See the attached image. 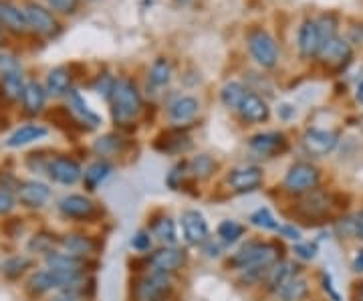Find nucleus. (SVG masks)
<instances>
[{
    "label": "nucleus",
    "instance_id": "obj_1",
    "mask_svg": "<svg viewBox=\"0 0 363 301\" xmlns=\"http://www.w3.org/2000/svg\"><path fill=\"white\" fill-rule=\"evenodd\" d=\"M109 102H111V116L119 126L130 124L143 111L142 93L131 79H117Z\"/></svg>",
    "mask_w": 363,
    "mask_h": 301
},
{
    "label": "nucleus",
    "instance_id": "obj_2",
    "mask_svg": "<svg viewBox=\"0 0 363 301\" xmlns=\"http://www.w3.org/2000/svg\"><path fill=\"white\" fill-rule=\"evenodd\" d=\"M279 259V249L271 243L250 241L245 247L236 251L230 259V265L236 269H250V267H271Z\"/></svg>",
    "mask_w": 363,
    "mask_h": 301
},
{
    "label": "nucleus",
    "instance_id": "obj_3",
    "mask_svg": "<svg viewBox=\"0 0 363 301\" xmlns=\"http://www.w3.org/2000/svg\"><path fill=\"white\" fill-rule=\"evenodd\" d=\"M247 45L250 57L259 63L262 69H272L279 63V47L271 33L264 28H252L247 35Z\"/></svg>",
    "mask_w": 363,
    "mask_h": 301
},
{
    "label": "nucleus",
    "instance_id": "obj_4",
    "mask_svg": "<svg viewBox=\"0 0 363 301\" xmlns=\"http://www.w3.org/2000/svg\"><path fill=\"white\" fill-rule=\"evenodd\" d=\"M319 180H321V172L317 166L309 162H297L286 172L283 188L289 195H307L319 186Z\"/></svg>",
    "mask_w": 363,
    "mask_h": 301
},
{
    "label": "nucleus",
    "instance_id": "obj_5",
    "mask_svg": "<svg viewBox=\"0 0 363 301\" xmlns=\"http://www.w3.org/2000/svg\"><path fill=\"white\" fill-rule=\"evenodd\" d=\"M315 59H319V63L327 69H331V71H343L353 59V49H351L350 40H345L337 35L333 39H327L321 43Z\"/></svg>",
    "mask_w": 363,
    "mask_h": 301
},
{
    "label": "nucleus",
    "instance_id": "obj_6",
    "mask_svg": "<svg viewBox=\"0 0 363 301\" xmlns=\"http://www.w3.org/2000/svg\"><path fill=\"white\" fill-rule=\"evenodd\" d=\"M23 11H25L28 31H33V33L39 35V37H47V39L59 35L61 25H59L57 16H55L49 9L40 6L37 2H28Z\"/></svg>",
    "mask_w": 363,
    "mask_h": 301
},
{
    "label": "nucleus",
    "instance_id": "obj_7",
    "mask_svg": "<svg viewBox=\"0 0 363 301\" xmlns=\"http://www.w3.org/2000/svg\"><path fill=\"white\" fill-rule=\"evenodd\" d=\"M248 148L259 156L272 158L285 154L289 150V140L283 131H262V133H255L248 140Z\"/></svg>",
    "mask_w": 363,
    "mask_h": 301
},
{
    "label": "nucleus",
    "instance_id": "obj_8",
    "mask_svg": "<svg viewBox=\"0 0 363 301\" xmlns=\"http://www.w3.org/2000/svg\"><path fill=\"white\" fill-rule=\"evenodd\" d=\"M47 172H49L52 182L63 184V186H73L83 178V170H81L79 162L69 156L51 158Z\"/></svg>",
    "mask_w": 363,
    "mask_h": 301
},
{
    "label": "nucleus",
    "instance_id": "obj_9",
    "mask_svg": "<svg viewBox=\"0 0 363 301\" xmlns=\"http://www.w3.org/2000/svg\"><path fill=\"white\" fill-rule=\"evenodd\" d=\"M186 263V251L178 249V247H162V249L154 251L147 257V267L156 273H174Z\"/></svg>",
    "mask_w": 363,
    "mask_h": 301
},
{
    "label": "nucleus",
    "instance_id": "obj_10",
    "mask_svg": "<svg viewBox=\"0 0 363 301\" xmlns=\"http://www.w3.org/2000/svg\"><path fill=\"white\" fill-rule=\"evenodd\" d=\"M339 144V133L331 130H319V128H311L305 131L303 136V146L305 150L313 154V156H327L331 154Z\"/></svg>",
    "mask_w": 363,
    "mask_h": 301
},
{
    "label": "nucleus",
    "instance_id": "obj_11",
    "mask_svg": "<svg viewBox=\"0 0 363 301\" xmlns=\"http://www.w3.org/2000/svg\"><path fill=\"white\" fill-rule=\"evenodd\" d=\"M169 275L152 271L150 275L138 281L135 285V300L138 301H157L169 291Z\"/></svg>",
    "mask_w": 363,
    "mask_h": 301
},
{
    "label": "nucleus",
    "instance_id": "obj_12",
    "mask_svg": "<svg viewBox=\"0 0 363 301\" xmlns=\"http://www.w3.org/2000/svg\"><path fill=\"white\" fill-rule=\"evenodd\" d=\"M16 197L26 209H43L51 198V188L39 180H25L16 186Z\"/></svg>",
    "mask_w": 363,
    "mask_h": 301
},
{
    "label": "nucleus",
    "instance_id": "obj_13",
    "mask_svg": "<svg viewBox=\"0 0 363 301\" xmlns=\"http://www.w3.org/2000/svg\"><path fill=\"white\" fill-rule=\"evenodd\" d=\"M329 209H331V198H329V195H325L323 190H317V188H313L311 192H307L303 197V200L297 204L298 214L303 219H309V221L325 219Z\"/></svg>",
    "mask_w": 363,
    "mask_h": 301
},
{
    "label": "nucleus",
    "instance_id": "obj_14",
    "mask_svg": "<svg viewBox=\"0 0 363 301\" xmlns=\"http://www.w3.org/2000/svg\"><path fill=\"white\" fill-rule=\"evenodd\" d=\"M59 212L73 221H87L95 214V202L83 195H67L57 204Z\"/></svg>",
    "mask_w": 363,
    "mask_h": 301
},
{
    "label": "nucleus",
    "instance_id": "obj_15",
    "mask_svg": "<svg viewBox=\"0 0 363 301\" xmlns=\"http://www.w3.org/2000/svg\"><path fill=\"white\" fill-rule=\"evenodd\" d=\"M226 182L234 192H252L262 184V170L259 166H240L226 176Z\"/></svg>",
    "mask_w": 363,
    "mask_h": 301
},
{
    "label": "nucleus",
    "instance_id": "obj_16",
    "mask_svg": "<svg viewBox=\"0 0 363 301\" xmlns=\"http://www.w3.org/2000/svg\"><path fill=\"white\" fill-rule=\"evenodd\" d=\"M182 229L190 245H202L208 241V223L204 214L198 210L190 209L182 212Z\"/></svg>",
    "mask_w": 363,
    "mask_h": 301
},
{
    "label": "nucleus",
    "instance_id": "obj_17",
    "mask_svg": "<svg viewBox=\"0 0 363 301\" xmlns=\"http://www.w3.org/2000/svg\"><path fill=\"white\" fill-rule=\"evenodd\" d=\"M297 45L303 59H315L317 57L319 47H321V35H319V26H317L315 18H307L303 25L298 26Z\"/></svg>",
    "mask_w": 363,
    "mask_h": 301
},
{
    "label": "nucleus",
    "instance_id": "obj_18",
    "mask_svg": "<svg viewBox=\"0 0 363 301\" xmlns=\"http://www.w3.org/2000/svg\"><path fill=\"white\" fill-rule=\"evenodd\" d=\"M245 121H250V124H262L267 119L271 118V107L269 104L260 97L259 93L247 92V95L242 97V102L236 109Z\"/></svg>",
    "mask_w": 363,
    "mask_h": 301
},
{
    "label": "nucleus",
    "instance_id": "obj_19",
    "mask_svg": "<svg viewBox=\"0 0 363 301\" xmlns=\"http://www.w3.org/2000/svg\"><path fill=\"white\" fill-rule=\"evenodd\" d=\"M200 111V102L192 95H178L174 102L168 105V118L176 126H184L198 116Z\"/></svg>",
    "mask_w": 363,
    "mask_h": 301
},
{
    "label": "nucleus",
    "instance_id": "obj_20",
    "mask_svg": "<svg viewBox=\"0 0 363 301\" xmlns=\"http://www.w3.org/2000/svg\"><path fill=\"white\" fill-rule=\"evenodd\" d=\"M0 28L13 35H25L28 31L25 11L9 0H0Z\"/></svg>",
    "mask_w": 363,
    "mask_h": 301
},
{
    "label": "nucleus",
    "instance_id": "obj_21",
    "mask_svg": "<svg viewBox=\"0 0 363 301\" xmlns=\"http://www.w3.org/2000/svg\"><path fill=\"white\" fill-rule=\"evenodd\" d=\"M45 263H47V269L57 271V273H69V275L85 273V259L69 255V253L51 251V253H47Z\"/></svg>",
    "mask_w": 363,
    "mask_h": 301
},
{
    "label": "nucleus",
    "instance_id": "obj_22",
    "mask_svg": "<svg viewBox=\"0 0 363 301\" xmlns=\"http://www.w3.org/2000/svg\"><path fill=\"white\" fill-rule=\"evenodd\" d=\"M47 97L49 93L45 85H40L39 81H28L23 92V111L26 116H39L47 105Z\"/></svg>",
    "mask_w": 363,
    "mask_h": 301
},
{
    "label": "nucleus",
    "instance_id": "obj_23",
    "mask_svg": "<svg viewBox=\"0 0 363 301\" xmlns=\"http://www.w3.org/2000/svg\"><path fill=\"white\" fill-rule=\"evenodd\" d=\"M49 136V128L40 126V124H26L21 126L18 130L11 133V138L6 140V148H23V146L39 142L43 138Z\"/></svg>",
    "mask_w": 363,
    "mask_h": 301
},
{
    "label": "nucleus",
    "instance_id": "obj_24",
    "mask_svg": "<svg viewBox=\"0 0 363 301\" xmlns=\"http://www.w3.org/2000/svg\"><path fill=\"white\" fill-rule=\"evenodd\" d=\"M67 104H69L67 105L69 107V114L75 116L81 124H89V128H97L101 124V118L95 111H91L87 102L75 89H71V92L67 93Z\"/></svg>",
    "mask_w": 363,
    "mask_h": 301
},
{
    "label": "nucleus",
    "instance_id": "obj_25",
    "mask_svg": "<svg viewBox=\"0 0 363 301\" xmlns=\"http://www.w3.org/2000/svg\"><path fill=\"white\" fill-rule=\"evenodd\" d=\"M71 83H73V75L69 67H55L47 75V85L45 89L52 97H63L71 92Z\"/></svg>",
    "mask_w": 363,
    "mask_h": 301
},
{
    "label": "nucleus",
    "instance_id": "obj_26",
    "mask_svg": "<svg viewBox=\"0 0 363 301\" xmlns=\"http://www.w3.org/2000/svg\"><path fill=\"white\" fill-rule=\"evenodd\" d=\"M297 269L298 267H295L293 263H272L271 267H269V271H267V288L271 289V291H279V288H283L291 277L298 275Z\"/></svg>",
    "mask_w": 363,
    "mask_h": 301
},
{
    "label": "nucleus",
    "instance_id": "obj_27",
    "mask_svg": "<svg viewBox=\"0 0 363 301\" xmlns=\"http://www.w3.org/2000/svg\"><path fill=\"white\" fill-rule=\"evenodd\" d=\"M25 79L23 73H9L0 77V97L6 104H16L18 99H23V92H25Z\"/></svg>",
    "mask_w": 363,
    "mask_h": 301
},
{
    "label": "nucleus",
    "instance_id": "obj_28",
    "mask_svg": "<svg viewBox=\"0 0 363 301\" xmlns=\"http://www.w3.org/2000/svg\"><path fill=\"white\" fill-rule=\"evenodd\" d=\"M190 148V138L182 131H166L156 140V150L164 154H180Z\"/></svg>",
    "mask_w": 363,
    "mask_h": 301
},
{
    "label": "nucleus",
    "instance_id": "obj_29",
    "mask_svg": "<svg viewBox=\"0 0 363 301\" xmlns=\"http://www.w3.org/2000/svg\"><path fill=\"white\" fill-rule=\"evenodd\" d=\"M59 243L65 249V253L81 257V259H85L87 255H91L95 251V241L85 235H67L63 239H59Z\"/></svg>",
    "mask_w": 363,
    "mask_h": 301
},
{
    "label": "nucleus",
    "instance_id": "obj_30",
    "mask_svg": "<svg viewBox=\"0 0 363 301\" xmlns=\"http://www.w3.org/2000/svg\"><path fill=\"white\" fill-rule=\"evenodd\" d=\"M113 172V166L107 162V160H97L93 162L87 170L83 172V182H85V188L87 190H97V186L101 182H105L109 178V174Z\"/></svg>",
    "mask_w": 363,
    "mask_h": 301
},
{
    "label": "nucleus",
    "instance_id": "obj_31",
    "mask_svg": "<svg viewBox=\"0 0 363 301\" xmlns=\"http://www.w3.org/2000/svg\"><path fill=\"white\" fill-rule=\"evenodd\" d=\"M309 293V285L301 275L291 277L283 288H279L277 295L281 301H301Z\"/></svg>",
    "mask_w": 363,
    "mask_h": 301
},
{
    "label": "nucleus",
    "instance_id": "obj_32",
    "mask_svg": "<svg viewBox=\"0 0 363 301\" xmlns=\"http://www.w3.org/2000/svg\"><path fill=\"white\" fill-rule=\"evenodd\" d=\"M247 87L240 81H228L224 83L220 89V102L228 109H238V105L242 102V97L247 95Z\"/></svg>",
    "mask_w": 363,
    "mask_h": 301
},
{
    "label": "nucleus",
    "instance_id": "obj_33",
    "mask_svg": "<svg viewBox=\"0 0 363 301\" xmlns=\"http://www.w3.org/2000/svg\"><path fill=\"white\" fill-rule=\"evenodd\" d=\"M123 148H125V142H123L121 136H117V133H107L104 138L95 140L93 152H95L97 156H116V154H119Z\"/></svg>",
    "mask_w": 363,
    "mask_h": 301
},
{
    "label": "nucleus",
    "instance_id": "obj_34",
    "mask_svg": "<svg viewBox=\"0 0 363 301\" xmlns=\"http://www.w3.org/2000/svg\"><path fill=\"white\" fill-rule=\"evenodd\" d=\"M30 257H26V255H14V257H9L6 261L0 265V269H2V275L6 277V279H18V277L25 273L26 269H30Z\"/></svg>",
    "mask_w": 363,
    "mask_h": 301
},
{
    "label": "nucleus",
    "instance_id": "obj_35",
    "mask_svg": "<svg viewBox=\"0 0 363 301\" xmlns=\"http://www.w3.org/2000/svg\"><path fill=\"white\" fill-rule=\"evenodd\" d=\"M169 79H172V63L166 57H157L156 61L152 63V67H150V81H152V85L164 87V85H168Z\"/></svg>",
    "mask_w": 363,
    "mask_h": 301
},
{
    "label": "nucleus",
    "instance_id": "obj_36",
    "mask_svg": "<svg viewBox=\"0 0 363 301\" xmlns=\"http://www.w3.org/2000/svg\"><path fill=\"white\" fill-rule=\"evenodd\" d=\"M152 233H154L162 243H166L168 247H174V245H176V241H178V235H176V224H174V221H172L169 217H162V219H157L156 223L152 224Z\"/></svg>",
    "mask_w": 363,
    "mask_h": 301
},
{
    "label": "nucleus",
    "instance_id": "obj_37",
    "mask_svg": "<svg viewBox=\"0 0 363 301\" xmlns=\"http://www.w3.org/2000/svg\"><path fill=\"white\" fill-rule=\"evenodd\" d=\"M188 168H190V172L194 174L196 178L204 180L208 176H212V172L216 170V162L208 156V154H200V156H196L194 160L188 164Z\"/></svg>",
    "mask_w": 363,
    "mask_h": 301
},
{
    "label": "nucleus",
    "instance_id": "obj_38",
    "mask_svg": "<svg viewBox=\"0 0 363 301\" xmlns=\"http://www.w3.org/2000/svg\"><path fill=\"white\" fill-rule=\"evenodd\" d=\"M242 235H245V226L236 221H222L218 224V236L226 245H234Z\"/></svg>",
    "mask_w": 363,
    "mask_h": 301
},
{
    "label": "nucleus",
    "instance_id": "obj_39",
    "mask_svg": "<svg viewBox=\"0 0 363 301\" xmlns=\"http://www.w3.org/2000/svg\"><path fill=\"white\" fill-rule=\"evenodd\" d=\"M317 26H319V35H321V43L327 39H333V37H337V26L339 21L335 14H321L319 18H317Z\"/></svg>",
    "mask_w": 363,
    "mask_h": 301
},
{
    "label": "nucleus",
    "instance_id": "obj_40",
    "mask_svg": "<svg viewBox=\"0 0 363 301\" xmlns=\"http://www.w3.org/2000/svg\"><path fill=\"white\" fill-rule=\"evenodd\" d=\"M250 224H255V226H259V229H264V231H277L279 229V223L274 221V217H272V212L269 209H259L255 210L252 214H250Z\"/></svg>",
    "mask_w": 363,
    "mask_h": 301
},
{
    "label": "nucleus",
    "instance_id": "obj_41",
    "mask_svg": "<svg viewBox=\"0 0 363 301\" xmlns=\"http://www.w3.org/2000/svg\"><path fill=\"white\" fill-rule=\"evenodd\" d=\"M55 243H57L55 235L39 233V235H35L28 241V251H33V253H45V255H47V253H51L52 251Z\"/></svg>",
    "mask_w": 363,
    "mask_h": 301
},
{
    "label": "nucleus",
    "instance_id": "obj_42",
    "mask_svg": "<svg viewBox=\"0 0 363 301\" xmlns=\"http://www.w3.org/2000/svg\"><path fill=\"white\" fill-rule=\"evenodd\" d=\"M116 81L117 79L113 75H109V73H105V75H99L97 81L93 83V89L99 93V95H104V97H111V93H113V87H116Z\"/></svg>",
    "mask_w": 363,
    "mask_h": 301
},
{
    "label": "nucleus",
    "instance_id": "obj_43",
    "mask_svg": "<svg viewBox=\"0 0 363 301\" xmlns=\"http://www.w3.org/2000/svg\"><path fill=\"white\" fill-rule=\"evenodd\" d=\"M21 61L11 55V53H0V75H9V73H21Z\"/></svg>",
    "mask_w": 363,
    "mask_h": 301
},
{
    "label": "nucleus",
    "instance_id": "obj_44",
    "mask_svg": "<svg viewBox=\"0 0 363 301\" xmlns=\"http://www.w3.org/2000/svg\"><path fill=\"white\" fill-rule=\"evenodd\" d=\"M49 9L59 14H75L79 11V0H47Z\"/></svg>",
    "mask_w": 363,
    "mask_h": 301
},
{
    "label": "nucleus",
    "instance_id": "obj_45",
    "mask_svg": "<svg viewBox=\"0 0 363 301\" xmlns=\"http://www.w3.org/2000/svg\"><path fill=\"white\" fill-rule=\"evenodd\" d=\"M130 245L133 251H138V253H145V251H150V247H152V236H150L147 231H143L142 229V231L133 233Z\"/></svg>",
    "mask_w": 363,
    "mask_h": 301
},
{
    "label": "nucleus",
    "instance_id": "obj_46",
    "mask_svg": "<svg viewBox=\"0 0 363 301\" xmlns=\"http://www.w3.org/2000/svg\"><path fill=\"white\" fill-rule=\"evenodd\" d=\"M184 170H186V164L182 162V164H176V166L168 172L166 184H168L172 190H180L182 182H184V174H186Z\"/></svg>",
    "mask_w": 363,
    "mask_h": 301
},
{
    "label": "nucleus",
    "instance_id": "obj_47",
    "mask_svg": "<svg viewBox=\"0 0 363 301\" xmlns=\"http://www.w3.org/2000/svg\"><path fill=\"white\" fill-rule=\"evenodd\" d=\"M51 301H87V295L75 289H61L57 291V295H52Z\"/></svg>",
    "mask_w": 363,
    "mask_h": 301
},
{
    "label": "nucleus",
    "instance_id": "obj_48",
    "mask_svg": "<svg viewBox=\"0 0 363 301\" xmlns=\"http://www.w3.org/2000/svg\"><path fill=\"white\" fill-rule=\"evenodd\" d=\"M295 255L303 261H313L317 257V247L311 243H298L295 245Z\"/></svg>",
    "mask_w": 363,
    "mask_h": 301
},
{
    "label": "nucleus",
    "instance_id": "obj_49",
    "mask_svg": "<svg viewBox=\"0 0 363 301\" xmlns=\"http://www.w3.org/2000/svg\"><path fill=\"white\" fill-rule=\"evenodd\" d=\"M14 209V197L11 190H0V214H9Z\"/></svg>",
    "mask_w": 363,
    "mask_h": 301
},
{
    "label": "nucleus",
    "instance_id": "obj_50",
    "mask_svg": "<svg viewBox=\"0 0 363 301\" xmlns=\"http://www.w3.org/2000/svg\"><path fill=\"white\" fill-rule=\"evenodd\" d=\"M277 231H279L283 236H286V239H291V241H298V239H301V231L295 229L293 224H285V226H281V224H279V229H277Z\"/></svg>",
    "mask_w": 363,
    "mask_h": 301
},
{
    "label": "nucleus",
    "instance_id": "obj_51",
    "mask_svg": "<svg viewBox=\"0 0 363 301\" xmlns=\"http://www.w3.org/2000/svg\"><path fill=\"white\" fill-rule=\"evenodd\" d=\"M351 267H353L355 273H363V251H357V255H355V259L351 263Z\"/></svg>",
    "mask_w": 363,
    "mask_h": 301
},
{
    "label": "nucleus",
    "instance_id": "obj_52",
    "mask_svg": "<svg viewBox=\"0 0 363 301\" xmlns=\"http://www.w3.org/2000/svg\"><path fill=\"white\" fill-rule=\"evenodd\" d=\"M279 116H281L283 119H289L291 116H295V107L289 104H283L281 107H279Z\"/></svg>",
    "mask_w": 363,
    "mask_h": 301
},
{
    "label": "nucleus",
    "instance_id": "obj_53",
    "mask_svg": "<svg viewBox=\"0 0 363 301\" xmlns=\"http://www.w3.org/2000/svg\"><path fill=\"white\" fill-rule=\"evenodd\" d=\"M323 289L333 297V301H339V295L335 293V289L331 288V277L329 275H323Z\"/></svg>",
    "mask_w": 363,
    "mask_h": 301
},
{
    "label": "nucleus",
    "instance_id": "obj_54",
    "mask_svg": "<svg viewBox=\"0 0 363 301\" xmlns=\"http://www.w3.org/2000/svg\"><path fill=\"white\" fill-rule=\"evenodd\" d=\"M353 235L363 241V214L362 217H355V233Z\"/></svg>",
    "mask_w": 363,
    "mask_h": 301
},
{
    "label": "nucleus",
    "instance_id": "obj_55",
    "mask_svg": "<svg viewBox=\"0 0 363 301\" xmlns=\"http://www.w3.org/2000/svg\"><path fill=\"white\" fill-rule=\"evenodd\" d=\"M357 99L363 104V81H362V85L357 87Z\"/></svg>",
    "mask_w": 363,
    "mask_h": 301
},
{
    "label": "nucleus",
    "instance_id": "obj_56",
    "mask_svg": "<svg viewBox=\"0 0 363 301\" xmlns=\"http://www.w3.org/2000/svg\"><path fill=\"white\" fill-rule=\"evenodd\" d=\"M357 301H363V283L359 285V291H357Z\"/></svg>",
    "mask_w": 363,
    "mask_h": 301
},
{
    "label": "nucleus",
    "instance_id": "obj_57",
    "mask_svg": "<svg viewBox=\"0 0 363 301\" xmlns=\"http://www.w3.org/2000/svg\"><path fill=\"white\" fill-rule=\"evenodd\" d=\"M176 2H180V4H186V2H190V0H176Z\"/></svg>",
    "mask_w": 363,
    "mask_h": 301
}]
</instances>
